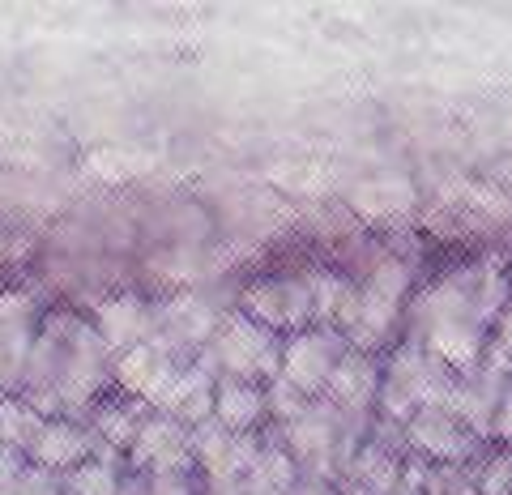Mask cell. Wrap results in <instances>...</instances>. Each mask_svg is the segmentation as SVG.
<instances>
[{
  "label": "cell",
  "mask_w": 512,
  "mask_h": 495,
  "mask_svg": "<svg viewBox=\"0 0 512 495\" xmlns=\"http://www.w3.org/2000/svg\"><path fill=\"white\" fill-rule=\"evenodd\" d=\"M214 359L227 367L235 380H252V376H274L278 367V342L269 338V329L231 316L222 333L214 338Z\"/></svg>",
  "instance_id": "1"
},
{
  "label": "cell",
  "mask_w": 512,
  "mask_h": 495,
  "mask_svg": "<svg viewBox=\"0 0 512 495\" xmlns=\"http://www.w3.org/2000/svg\"><path fill=\"white\" fill-rule=\"evenodd\" d=\"M133 461L141 470H154L158 478H175L180 470H188L192 461V440L188 431L167 419V414H158V419H146L133 440Z\"/></svg>",
  "instance_id": "2"
},
{
  "label": "cell",
  "mask_w": 512,
  "mask_h": 495,
  "mask_svg": "<svg viewBox=\"0 0 512 495\" xmlns=\"http://www.w3.org/2000/svg\"><path fill=\"white\" fill-rule=\"evenodd\" d=\"M116 380L120 389H128L137 402H158L167 393V385L175 380V367L167 363V350L158 342H141L133 350H124L120 363H116Z\"/></svg>",
  "instance_id": "3"
},
{
  "label": "cell",
  "mask_w": 512,
  "mask_h": 495,
  "mask_svg": "<svg viewBox=\"0 0 512 495\" xmlns=\"http://www.w3.org/2000/svg\"><path fill=\"white\" fill-rule=\"evenodd\" d=\"M338 342L333 338H320V333H312V338H299L286 346V385H291L295 393H316L325 389L333 372H338Z\"/></svg>",
  "instance_id": "4"
},
{
  "label": "cell",
  "mask_w": 512,
  "mask_h": 495,
  "mask_svg": "<svg viewBox=\"0 0 512 495\" xmlns=\"http://www.w3.org/2000/svg\"><path fill=\"white\" fill-rule=\"evenodd\" d=\"M30 461L39 470H77L90 461V436L77 423H64V419H52L43 423V431L30 444Z\"/></svg>",
  "instance_id": "5"
},
{
  "label": "cell",
  "mask_w": 512,
  "mask_h": 495,
  "mask_svg": "<svg viewBox=\"0 0 512 495\" xmlns=\"http://www.w3.org/2000/svg\"><path fill=\"white\" fill-rule=\"evenodd\" d=\"M99 342L111 350H133L150 342V308L137 295H116L99 308Z\"/></svg>",
  "instance_id": "6"
},
{
  "label": "cell",
  "mask_w": 512,
  "mask_h": 495,
  "mask_svg": "<svg viewBox=\"0 0 512 495\" xmlns=\"http://www.w3.org/2000/svg\"><path fill=\"white\" fill-rule=\"evenodd\" d=\"M312 308V286L308 282H265L248 295V312L269 325H299Z\"/></svg>",
  "instance_id": "7"
},
{
  "label": "cell",
  "mask_w": 512,
  "mask_h": 495,
  "mask_svg": "<svg viewBox=\"0 0 512 495\" xmlns=\"http://www.w3.org/2000/svg\"><path fill=\"white\" fill-rule=\"evenodd\" d=\"M158 406H163L167 419L175 423H201L205 414L214 410V380L205 367H197V372H184V376H175L167 393L158 397Z\"/></svg>",
  "instance_id": "8"
},
{
  "label": "cell",
  "mask_w": 512,
  "mask_h": 495,
  "mask_svg": "<svg viewBox=\"0 0 512 495\" xmlns=\"http://www.w3.org/2000/svg\"><path fill=\"white\" fill-rule=\"evenodd\" d=\"M265 393L252 385V380H235V376H222L218 385H214V414H218V423L227 427V431H248L256 419H261V410H265Z\"/></svg>",
  "instance_id": "9"
},
{
  "label": "cell",
  "mask_w": 512,
  "mask_h": 495,
  "mask_svg": "<svg viewBox=\"0 0 512 495\" xmlns=\"http://www.w3.org/2000/svg\"><path fill=\"white\" fill-rule=\"evenodd\" d=\"M410 436L419 440V449L436 453V457H461L466 453V436H461V427L448 419L440 406H423L419 419L410 423Z\"/></svg>",
  "instance_id": "10"
},
{
  "label": "cell",
  "mask_w": 512,
  "mask_h": 495,
  "mask_svg": "<svg viewBox=\"0 0 512 495\" xmlns=\"http://www.w3.org/2000/svg\"><path fill=\"white\" fill-rule=\"evenodd\" d=\"M43 431V414L30 406V402H13V397H0V449L18 453L30 444H35V436Z\"/></svg>",
  "instance_id": "11"
},
{
  "label": "cell",
  "mask_w": 512,
  "mask_h": 495,
  "mask_svg": "<svg viewBox=\"0 0 512 495\" xmlns=\"http://www.w3.org/2000/svg\"><path fill=\"white\" fill-rule=\"evenodd\" d=\"M141 423H146V402H124V406H107L99 410V431L111 440V444H133Z\"/></svg>",
  "instance_id": "12"
},
{
  "label": "cell",
  "mask_w": 512,
  "mask_h": 495,
  "mask_svg": "<svg viewBox=\"0 0 512 495\" xmlns=\"http://www.w3.org/2000/svg\"><path fill=\"white\" fill-rule=\"evenodd\" d=\"M329 385H333V393H338L346 406H359V402H367V397H372V389H376V372H372V363L350 359L346 367H338V372H333Z\"/></svg>",
  "instance_id": "13"
},
{
  "label": "cell",
  "mask_w": 512,
  "mask_h": 495,
  "mask_svg": "<svg viewBox=\"0 0 512 495\" xmlns=\"http://www.w3.org/2000/svg\"><path fill=\"white\" fill-rule=\"evenodd\" d=\"M69 487H73V495H120V478L111 466H103V461H86V466L73 470Z\"/></svg>",
  "instance_id": "14"
},
{
  "label": "cell",
  "mask_w": 512,
  "mask_h": 495,
  "mask_svg": "<svg viewBox=\"0 0 512 495\" xmlns=\"http://www.w3.org/2000/svg\"><path fill=\"white\" fill-rule=\"evenodd\" d=\"M5 495H56V478L39 470V466H30V470H18L13 474V483Z\"/></svg>",
  "instance_id": "15"
},
{
  "label": "cell",
  "mask_w": 512,
  "mask_h": 495,
  "mask_svg": "<svg viewBox=\"0 0 512 495\" xmlns=\"http://www.w3.org/2000/svg\"><path fill=\"white\" fill-rule=\"evenodd\" d=\"M504 350L512 355V308H508V316H504Z\"/></svg>",
  "instance_id": "16"
},
{
  "label": "cell",
  "mask_w": 512,
  "mask_h": 495,
  "mask_svg": "<svg viewBox=\"0 0 512 495\" xmlns=\"http://www.w3.org/2000/svg\"><path fill=\"white\" fill-rule=\"evenodd\" d=\"M0 495H5V483H0Z\"/></svg>",
  "instance_id": "17"
}]
</instances>
